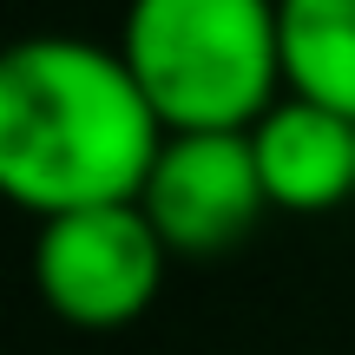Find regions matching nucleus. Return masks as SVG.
<instances>
[{
	"mask_svg": "<svg viewBox=\"0 0 355 355\" xmlns=\"http://www.w3.org/2000/svg\"><path fill=\"white\" fill-rule=\"evenodd\" d=\"M165 125L119 46L26 33L0 46V198L33 224L145 191Z\"/></svg>",
	"mask_w": 355,
	"mask_h": 355,
	"instance_id": "1",
	"label": "nucleus"
},
{
	"mask_svg": "<svg viewBox=\"0 0 355 355\" xmlns=\"http://www.w3.org/2000/svg\"><path fill=\"white\" fill-rule=\"evenodd\" d=\"M112 46L165 132H250L290 92L277 0H125Z\"/></svg>",
	"mask_w": 355,
	"mask_h": 355,
	"instance_id": "2",
	"label": "nucleus"
},
{
	"mask_svg": "<svg viewBox=\"0 0 355 355\" xmlns=\"http://www.w3.org/2000/svg\"><path fill=\"white\" fill-rule=\"evenodd\" d=\"M165 237L139 198L46 217L33 237V290L66 329H132L165 290Z\"/></svg>",
	"mask_w": 355,
	"mask_h": 355,
	"instance_id": "3",
	"label": "nucleus"
},
{
	"mask_svg": "<svg viewBox=\"0 0 355 355\" xmlns=\"http://www.w3.org/2000/svg\"><path fill=\"white\" fill-rule=\"evenodd\" d=\"M139 211L171 257H224L270 211L250 132H165L145 171Z\"/></svg>",
	"mask_w": 355,
	"mask_h": 355,
	"instance_id": "4",
	"label": "nucleus"
},
{
	"mask_svg": "<svg viewBox=\"0 0 355 355\" xmlns=\"http://www.w3.org/2000/svg\"><path fill=\"white\" fill-rule=\"evenodd\" d=\"M250 152L270 211L316 217L355 198V119L303 99V92H283L250 125Z\"/></svg>",
	"mask_w": 355,
	"mask_h": 355,
	"instance_id": "5",
	"label": "nucleus"
},
{
	"mask_svg": "<svg viewBox=\"0 0 355 355\" xmlns=\"http://www.w3.org/2000/svg\"><path fill=\"white\" fill-rule=\"evenodd\" d=\"M283 86L355 119V0H277Z\"/></svg>",
	"mask_w": 355,
	"mask_h": 355,
	"instance_id": "6",
	"label": "nucleus"
}]
</instances>
